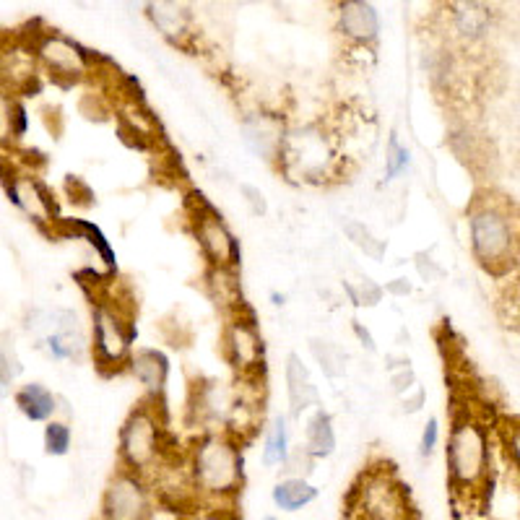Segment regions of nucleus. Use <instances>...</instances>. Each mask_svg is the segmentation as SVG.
Listing matches in <instances>:
<instances>
[{
	"label": "nucleus",
	"mask_w": 520,
	"mask_h": 520,
	"mask_svg": "<svg viewBox=\"0 0 520 520\" xmlns=\"http://www.w3.org/2000/svg\"><path fill=\"white\" fill-rule=\"evenodd\" d=\"M271 497L273 505L284 510V513H299L302 507L318 500V489L312 487L307 479H302V476H286V479H281L273 487Z\"/></svg>",
	"instance_id": "obj_17"
},
{
	"label": "nucleus",
	"mask_w": 520,
	"mask_h": 520,
	"mask_svg": "<svg viewBox=\"0 0 520 520\" xmlns=\"http://www.w3.org/2000/svg\"><path fill=\"white\" fill-rule=\"evenodd\" d=\"M344 286L354 305L372 307L380 302V297H383V289H380V286H377L372 279H367V276H362V279L354 281V284H344Z\"/></svg>",
	"instance_id": "obj_26"
},
{
	"label": "nucleus",
	"mask_w": 520,
	"mask_h": 520,
	"mask_svg": "<svg viewBox=\"0 0 520 520\" xmlns=\"http://www.w3.org/2000/svg\"><path fill=\"white\" fill-rule=\"evenodd\" d=\"M307 450L312 458H328L336 450V432H333L331 416L318 411L307 424Z\"/></svg>",
	"instance_id": "obj_21"
},
{
	"label": "nucleus",
	"mask_w": 520,
	"mask_h": 520,
	"mask_svg": "<svg viewBox=\"0 0 520 520\" xmlns=\"http://www.w3.org/2000/svg\"><path fill=\"white\" fill-rule=\"evenodd\" d=\"M445 458H448V474L453 489L466 494L481 492V487L489 479V458H492L489 455V435L487 427L468 411V406L455 414Z\"/></svg>",
	"instance_id": "obj_3"
},
{
	"label": "nucleus",
	"mask_w": 520,
	"mask_h": 520,
	"mask_svg": "<svg viewBox=\"0 0 520 520\" xmlns=\"http://www.w3.org/2000/svg\"><path fill=\"white\" fill-rule=\"evenodd\" d=\"M388 292L390 294H398V297H401V294H409L411 292V284H406V281H403V279H398L396 284H388Z\"/></svg>",
	"instance_id": "obj_40"
},
{
	"label": "nucleus",
	"mask_w": 520,
	"mask_h": 520,
	"mask_svg": "<svg viewBox=\"0 0 520 520\" xmlns=\"http://www.w3.org/2000/svg\"><path fill=\"white\" fill-rule=\"evenodd\" d=\"M437 435H440V427H437V419L432 416L427 422V427H424V435H422V455H429L432 450H435L437 445Z\"/></svg>",
	"instance_id": "obj_33"
},
{
	"label": "nucleus",
	"mask_w": 520,
	"mask_h": 520,
	"mask_svg": "<svg viewBox=\"0 0 520 520\" xmlns=\"http://www.w3.org/2000/svg\"><path fill=\"white\" fill-rule=\"evenodd\" d=\"M224 351L242 380H258L263 372V338L255 331L253 318H234L224 333Z\"/></svg>",
	"instance_id": "obj_11"
},
{
	"label": "nucleus",
	"mask_w": 520,
	"mask_h": 520,
	"mask_svg": "<svg viewBox=\"0 0 520 520\" xmlns=\"http://www.w3.org/2000/svg\"><path fill=\"white\" fill-rule=\"evenodd\" d=\"M164 458L162 427L151 406H141L125 419L120 429V461L125 471L143 476Z\"/></svg>",
	"instance_id": "obj_6"
},
{
	"label": "nucleus",
	"mask_w": 520,
	"mask_h": 520,
	"mask_svg": "<svg viewBox=\"0 0 520 520\" xmlns=\"http://www.w3.org/2000/svg\"><path fill=\"white\" fill-rule=\"evenodd\" d=\"M492 24V13L481 3H455L453 6V29L458 37L474 42V39L484 37Z\"/></svg>",
	"instance_id": "obj_19"
},
{
	"label": "nucleus",
	"mask_w": 520,
	"mask_h": 520,
	"mask_svg": "<svg viewBox=\"0 0 520 520\" xmlns=\"http://www.w3.org/2000/svg\"><path fill=\"white\" fill-rule=\"evenodd\" d=\"M91 320H94V364L104 375L123 370V364L128 362L130 341L136 336L133 328V312L125 307V302H110L99 299L94 310H91Z\"/></svg>",
	"instance_id": "obj_5"
},
{
	"label": "nucleus",
	"mask_w": 520,
	"mask_h": 520,
	"mask_svg": "<svg viewBox=\"0 0 520 520\" xmlns=\"http://www.w3.org/2000/svg\"><path fill=\"white\" fill-rule=\"evenodd\" d=\"M130 372L136 375V380H141V385H146L151 396H159L167 383L169 362L162 351L141 349L130 357Z\"/></svg>",
	"instance_id": "obj_16"
},
{
	"label": "nucleus",
	"mask_w": 520,
	"mask_h": 520,
	"mask_svg": "<svg viewBox=\"0 0 520 520\" xmlns=\"http://www.w3.org/2000/svg\"><path fill=\"white\" fill-rule=\"evenodd\" d=\"M208 286H211V294H214L216 305H221L224 310H232V312L242 310V292L234 271L211 268V273H208Z\"/></svg>",
	"instance_id": "obj_22"
},
{
	"label": "nucleus",
	"mask_w": 520,
	"mask_h": 520,
	"mask_svg": "<svg viewBox=\"0 0 520 520\" xmlns=\"http://www.w3.org/2000/svg\"><path fill=\"white\" fill-rule=\"evenodd\" d=\"M242 138H245L247 149L258 154L260 159H266V162L279 159L286 141L284 128L271 115H247L242 120Z\"/></svg>",
	"instance_id": "obj_13"
},
{
	"label": "nucleus",
	"mask_w": 520,
	"mask_h": 520,
	"mask_svg": "<svg viewBox=\"0 0 520 520\" xmlns=\"http://www.w3.org/2000/svg\"><path fill=\"white\" fill-rule=\"evenodd\" d=\"M190 221H193V232L203 247V255L211 260V266L221 271H234L237 260H240V245L229 232L227 224L216 214L211 203L203 201L201 193L190 195Z\"/></svg>",
	"instance_id": "obj_7"
},
{
	"label": "nucleus",
	"mask_w": 520,
	"mask_h": 520,
	"mask_svg": "<svg viewBox=\"0 0 520 520\" xmlns=\"http://www.w3.org/2000/svg\"><path fill=\"white\" fill-rule=\"evenodd\" d=\"M16 406L24 411L26 419L45 422V419H50V416L58 411V398L52 396L45 385L29 383L24 385V388H19V393H16Z\"/></svg>",
	"instance_id": "obj_20"
},
{
	"label": "nucleus",
	"mask_w": 520,
	"mask_h": 520,
	"mask_svg": "<svg viewBox=\"0 0 520 520\" xmlns=\"http://www.w3.org/2000/svg\"><path fill=\"white\" fill-rule=\"evenodd\" d=\"M401 403H403V411H406V414H416V411L424 406V390L414 388V393H406Z\"/></svg>",
	"instance_id": "obj_35"
},
{
	"label": "nucleus",
	"mask_w": 520,
	"mask_h": 520,
	"mask_svg": "<svg viewBox=\"0 0 520 520\" xmlns=\"http://www.w3.org/2000/svg\"><path fill=\"white\" fill-rule=\"evenodd\" d=\"M338 29L351 42L367 45L380 32V19H377V11L370 3L346 0V3H341V11H338Z\"/></svg>",
	"instance_id": "obj_14"
},
{
	"label": "nucleus",
	"mask_w": 520,
	"mask_h": 520,
	"mask_svg": "<svg viewBox=\"0 0 520 520\" xmlns=\"http://www.w3.org/2000/svg\"><path fill=\"white\" fill-rule=\"evenodd\" d=\"M224 515L227 513H208L203 515V518H188V520H224Z\"/></svg>",
	"instance_id": "obj_41"
},
{
	"label": "nucleus",
	"mask_w": 520,
	"mask_h": 520,
	"mask_svg": "<svg viewBox=\"0 0 520 520\" xmlns=\"http://www.w3.org/2000/svg\"><path fill=\"white\" fill-rule=\"evenodd\" d=\"M286 390H289L292 416H299L305 409H310L312 403H318V388L312 385L310 372L302 364L299 354H289V359H286Z\"/></svg>",
	"instance_id": "obj_15"
},
{
	"label": "nucleus",
	"mask_w": 520,
	"mask_h": 520,
	"mask_svg": "<svg viewBox=\"0 0 520 520\" xmlns=\"http://www.w3.org/2000/svg\"><path fill=\"white\" fill-rule=\"evenodd\" d=\"M471 247L494 276L510 271L520 253V219L505 201H479L468 214Z\"/></svg>",
	"instance_id": "obj_1"
},
{
	"label": "nucleus",
	"mask_w": 520,
	"mask_h": 520,
	"mask_svg": "<svg viewBox=\"0 0 520 520\" xmlns=\"http://www.w3.org/2000/svg\"><path fill=\"white\" fill-rule=\"evenodd\" d=\"M71 448V427L65 422H50L45 429V450L50 455H65Z\"/></svg>",
	"instance_id": "obj_27"
},
{
	"label": "nucleus",
	"mask_w": 520,
	"mask_h": 520,
	"mask_svg": "<svg viewBox=\"0 0 520 520\" xmlns=\"http://www.w3.org/2000/svg\"><path fill=\"white\" fill-rule=\"evenodd\" d=\"M266 520H281V518H266Z\"/></svg>",
	"instance_id": "obj_42"
},
{
	"label": "nucleus",
	"mask_w": 520,
	"mask_h": 520,
	"mask_svg": "<svg viewBox=\"0 0 520 520\" xmlns=\"http://www.w3.org/2000/svg\"><path fill=\"white\" fill-rule=\"evenodd\" d=\"M312 458L310 450L307 448H297L289 453V461L284 463V471L289 476H302V479H307V474H312Z\"/></svg>",
	"instance_id": "obj_30"
},
{
	"label": "nucleus",
	"mask_w": 520,
	"mask_h": 520,
	"mask_svg": "<svg viewBox=\"0 0 520 520\" xmlns=\"http://www.w3.org/2000/svg\"><path fill=\"white\" fill-rule=\"evenodd\" d=\"M416 268H419V273H422V279H427V281H435V279H442V276H445V271H442L440 266H435L432 260L424 263V258H419L416 260Z\"/></svg>",
	"instance_id": "obj_37"
},
{
	"label": "nucleus",
	"mask_w": 520,
	"mask_h": 520,
	"mask_svg": "<svg viewBox=\"0 0 520 520\" xmlns=\"http://www.w3.org/2000/svg\"><path fill=\"white\" fill-rule=\"evenodd\" d=\"M37 55L50 71L52 81L60 86H73L89 71V55H86L76 42H71L63 34L47 32L45 37L37 42Z\"/></svg>",
	"instance_id": "obj_9"
},
{
	"label": "nucleus",
	"mask_w": 520,
	"mask_h": 520,
	"mask_svg": "<svg viewBox=\"0 0 520 520\" xmlns=\"http://www.w3.org/2000/svg\"><path fill=\"white\" fill-rule=\"evenodd\" d=\"M310 349H312V357L318 359L320 370L325 372V377L336 380V377L344 375L346 351L341 349V346L333 344V341H325V338H312Z\"/></svg>",
	"instance_id": "obj_23"
},
{
	"label": "nucleus",
	"mask_w": 520,
	"mask_h": 520,
	"mask_svg": "<svg viewBox=\"0 0 520 520\" xmlns=\"http://www.w3.org/2000/svg\"><path fill=\"white\" fill-rule=\"evenodd\" d=\"M344 234L351 240V245H357L367 258L372 260H380L385 255V242L383 240H375V234L370 229L364 227L362 221L357 219H349L344 221Z\"/></svg>",
	"instance_id": "obj_25"
},
{
	"label": "nucleus",
	"mask_w": 520,
	"mask_h": 520,
	"mask_svg": "<svg viewBox=\"0 0 520 520\" xmlns=\"http://www.w3.org/2000/svg\"><path fill=\"white\" fill-rule=\"evenodd\" d=\"M281 164L284 169H297L299 175L310 180V177H320L328 172V164H331V149L325 138L320 136L318 130L305 128L299 133L286 136L284 149H281Z\"/></svg>",
	"instance_id": "obj_10"
},
{
	"label": "nucleus",
	"mask_w": 520,
	"mask_h": 520,
	"mask_svg": "<svg viewBox=\"0 0 520 520\" xmlns=\"http://www.w3.org/2000/svg\"><path fill=\"white\" fill-rule=\"evenodd\" d=\"M289 435H286V419L284 416H276L268 429L266 448H263V463L266 466H284L289 461Z\"/></svg>",
	"instance_id": "obj_24"
},
{
	"label": "nucleus",
	"mask_w": 520,
	"mask_h": 520,
	"mask_svg": "<svg viewBox=\"0 0 520 520\" xmlns=\"http://www.w3.org/2000/svg\"><path fill=\"white\" fill-rule=\"evenodd\" d=\"M507 450H510V458H513L515 468H520V427L510 429V435H507Z\"/></svg>",
	"instance_id": "obj_38"
},
{
	"label": "nucleus",
	"mask_w": 520,
	"mask_h": 520,
	"mask_svg": "<svg viewBox=\"0 0 520 520\" xmlns=\"http://www.w3.org/2000/svg\"><path fill=\"white\" fill-rule=\"evenodd\" d=\"M349 520H414V507L393 471L375 468L351 489Z\"/></svg>",
	"instance_id": "obj_4"
},
{
	"label": "nucleus",
	"mask_w": 520,
	"mask_h": 520,
	"mask_svg": "<svg viewBox=\"0 0 520 520\" xmlns=\"http://www.w3.org/2000/svg\"><path fill=\"white\" fill-rule=\"evenodd\" d=\"M21 372L19 357H16V349H13V338H3V351H0V380H3V388L13 383V377Z\"/></svg>",
	"instance_id": "obj_29"
},
{
	"label": "nucleus",
	"mask_w": 520,
	"mask_h": 520,
	"mask_svg": "<svg viewBox=\"0 0 520 520\" xmlns=\"http://www.w3.org/2000/svg\"><path fill=\"white\" fill-rule=\"evenodd\" d=\"M65 190L71 193L73 203H78V206H91V198H94V193H91L89 185L78 180V177H68V180H65Z\"/></svg>",
	"instance_id": "obj_32"
},
{
	"label": "nucleus",
	"mask_w": 520,
	"mask_h": 520,
	"mask_svg": "<svg viewBox=\"0 0 520 520\" xmlns=\"http://www.w3.org/2000/svg\"><path fill=\"white\" fill-rule=\"evenodd\" d=\"M406 164H409V149L401 146L396 136H390L388 149H385V175H388V180H393L401 169H406Z\"/></svg>",
	"instance_id": "obj_28"
},
{
	"label": "nucleus",
	"mask_w": 520,
	"mask_h": 520,
	"mask_svg": "<svg viewBox=\"0 0 520 520\" xmlns=\"http://www.w3.org/2000/svg\"><path fill=\"white\" fill-rule=\"evenodd\" d=\"M240 190H242V195H245L247 206H250V214L266 216L268 203H266V195H263V190L255 188V185H247V182H242Z\"/></svg>",
	"instance_id": "obj_31"
},
{
	"label": "nucleus",
	"mask_w": 520,
	"mask_h": 520,
	"mask_svg": "<svg viewBox=\"0 0 520 520\" xmlns=\"http://www.w3.org/2000/svg\"><path fill=\"white\" fill-rule=\"evenodd\" d=\"M11 133L13 136H21L26 130V112L19 102H11Z\"/></svg>",
	"instance_id": "obj_34"
},
{
	"label": "nucleus",
	"mask_w": 520,
	"mask_h": 520,
	"mask_svg": "<svg viewBox=\"0 0 520 520\" xmlns=\"http://www.w3.org/2000/svg\"><path fill=\"white\" fill-rule=\"evenodd\" d=\"M390 385H393V390H396V393H403V390L409 393L411 385H414V372H411V370L396 372V375L390 377Z\"/></svg>",
	"instance_id": "obj_36"
},
{
	"label": "nucleus",
	"mask_w": 520,
	"mask_h": 520,
	"mask_svg": "<svg viewBox=\"0 0 520 520\" xmlns=\"http://www.w3.org/2000/svg\"><path fill=\"white\" fill-rule=\"evenodd\" d=\"M149 19L167 39L182 42L190 37V11L180 3H151Z\"/></svg>",
	"instance_id": "obj_18"
},
{
	"label": "nucleus",
	"mask_w": 520,
	"mask_h": 520,
	"mask_svg": "<svg viewBox=\"0 0 520 520\" xmlns=\"http://www.w3.org/2000/svg\"><path fill=\"white\" fill-rule=\"evenodd\" d=\"M190 476L198 489V497L203 500L216 502V505L234 502V494L242 487L240 448L227 437H201L190 455Z\"/></svg>",
	"instance_id": "obj_2"
},
{
	"label": "nucleus",
	"mask_w": 520,
	"mask_h": 520,
	"mask_svg": "<svg viewBox=\"0 0 520 520\" xmlns=\"http://www.w3.org/2000/svg\"><path fill=\"white\" fill-rule=\"evenodd\" d=\"M6 193H8V201L16 203V206H19L24 214L32 216L37 224H45V221H52V224H55V221L60 219L58 203L52 201L50 190H47L39 180H34V177L8 175Z\"/></svg>",
	"instance_id": "obj_12"
},
{
	"label": "nucleus",
	"mask_w": 520,
	"mask_h": 520,
	"mask_svg": "<svg viewBox=\"0 0 520 520\" xmlns=\"http://www.w3.org/2000/svg\"><path fill=\"white\" fill-rule=\"evenodd\" d=\"M154 502L143 476L117 471L102 497V520H151Z\"/></svg>",
	"instance_id": "obj_8"
},
{
	"label": "nucleus",
	"mask_w": 520,
	"mask_h": 520,
	"mask_svg": "<svg viewBox=\"0 0 520 520\" xmlns=\"http://www.w3.org/2000/svg\"><path fill=\"white\" fill-rule=\"evenodd\" d=\"M354 331H357L359 341H362V344L367 346V349H370V351L375 349V341H372V336H370V333H367V331H364L362 325H359V323H354Z\"/></svg>",
	"instance_id": "obj_39"
}]
</instances>
